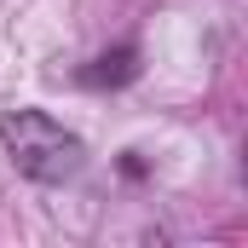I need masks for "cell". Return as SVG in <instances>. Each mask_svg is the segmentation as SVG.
I'll list each match as a JSON object with an SVG mask.
<instances>
[{
	"label": "cell",
	"mask_w": 248,
	"mask_h": 248,
	"mask_svg": "<svg viewBox=\"0 0 248 248\" xmlns=\"http://www.w3.org/2000/svg\"><path fill=\"white\" fill-rule=\"evenodd\" d=\"M0 150L17 168V179H29L41 190H63L87 173V139L75 127H63L52 110H35V104L0 110Z\"/></svg>",
	"instance_id": "cell-1"
},
{
	"label": "cell",
	"mask_w": 248,
	"mask_h": 248,
	"mask_svg": "<svg viewBox=\"0 0 248 248\" xmlns=\"http://www.w3.org/2000/svg\"><path fill=\"white\" fill-rule=\"evenodd\" d=\"M144 75V46L127 35L116 46H104V52H93V58L75 69V87L81 93H127L133 81Z\"/></svg>",
	"instance_id": "cell-2"
},
{
	"label": "cell",
	"mask_w": 248,
	"mask_h": 248,
	"mask_svg": "<svg viewBox=\"0 0 248 248\" xmlns=\"http://www.w3.org/2000/svg\"><path fill=\"white\" fill-rule=\"evenodd\" d=\"M122 173H127V179H144V162H139V150H122Z\"/></svg>",
	"instance_id": "cell-3"
}]
</instances>
